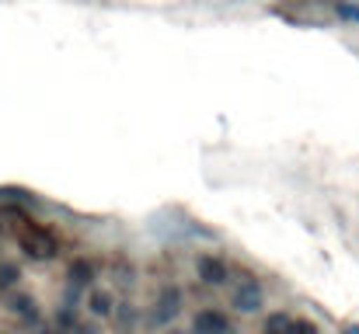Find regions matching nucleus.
I'll use <instances>...</instances> for the list:
<instances>
[{"label": "nucleus", "mask_w": 359, "mask_h": 334, "mask_svg": "<svg viewBox=\"0 0 359 334\" xmlns=\"http://www.w3.org/2000/svg\"><path fill=\"white\" fill-rule=\"evenodd\" d=\"M182 314H185V289H182L178 282H164V286L154 293V300H150L143 321H147L150 331H171Z\"/></svg>", "instance_id": "f257e3e1"}, {"label": "nucleus", "mask_w": 359, "mask_h": 334, "mask_svg": "<svg viewBox=\"0 0 359 334\" xmlns=\"http://www.w3.org/2000/svg\"><path fill=\"white\" fill-rule=\"evenodd\" d=\"M231 310L241 314V317H255V314L265 310V286H262L258 275L244 272L238 282L231 286Z\"/></svg>", "instance_id": "f03ea898"}, {"label": "nucleus", "mask_w": 359, "mask_h": 334, "mask_svg": "<svg viewBox=\"0 0 359 334\" xmlns=\"http://www.w3.org/2000/svg\"><path fill=\"white\" fill-rule=\"evenodd\" d=\"M196 279H199L203 286H210V289H224L234 275H231V265H227L224 254L203 251V254L196 258Z\"/></svg>", "instance_id": "7ed1b4c3"}, {"label": "nucleus", "mask_w": 359, "mask_h": 334, "mask_svg": "<svg viewBox=\"0 0 359 334\" xmlns=\"http://www.w3.org/2000/svg\"><path fill=\"white\" fill-rule=\"evenodd\" d=\"M192 334H234V321L224 307H199L192 314Z\"/></svg>", "instance_id": "20e7f679"}, {"label": "nucleus", "mask_w": 359, "mask_h": 334, "mask_svg": "<svg viewBox=\"0 0 359 334\" xmlns=\"http://www.w3.org/2000/svg\"><path fill=\"white\" fill-rule=\"evenodd\" d=\"M7 314H11L21 328H39V324H42V307H39V300H35L32 293H21V289L7 293Z\"/></svg>", "instance_id": "39448f33"}, {"label": "nucleus", "mask_w": 359, "mask_h": 334, "mask_svg": "<svg viewBox=\"0 0 359 334\" xmlns=\"http://www.w3.org/2000/svg\"><path fill=\"white\" fill-rule=\"evenodd\" d=\"M95 279H98V261H95V258L77 254V258L67 265V286H70V289L84 293V289H91V286H95Z\"/></svg>", "instance_id": "423d86ee"}, {"label": "nucleus", "mask_w": 359, "mask_h": 334, "mask_svg": "<svg viewBox=\"0 0 359 334\" xmlns=\"http://www.w3.org/2000/svg\"><path fill=\"white\" fill-rule=\"evenodd\" d=\"M116 293L109 286H91L88 296H84V307H88V317L91 321H112V310H116Z\"/></svg>", "instance_id": "0eeeda50"}, {"label": "nucleus", "mask_w": 359, "mask_h": 334, "mask_svg": "<svg viewBox=\"0 0 359 334\" xmlns=\"http://www.w3.org/2000/svg\"><path fill=\"white\" fill-rule=\"evenodd\" d=\"M112 321L119 324L122 331H129L133 334V328L140 324V310L129 303V300H116V310H112Z\"/></svg>", "instance_id": "6e6552de"}, {"label": "nucleus", "mask_w": 359, "mask_h": 334, "mask_svg": "<svg viewBox=\"0 0 359 334\" xmlns=\"http://www.w3.org/2000/svg\"><path fill=\"white\" fill-rule=\"evenodd\" d=\"M21 279H25V272L18 261H0V293H14L21 286Z\"/></svg>", "instance_id": "1a4fd4ad"}, {"label": "nucleus", "mask_w": 359, "mask_h": 334, "mask_svg": "<svg viewBox=\"0 0 359 334\" xmlns=\"http://www.w3.org/2000/svg\"><path fill=\"white\" fill-rule=\"evenodd\" d=\"M290 310H272L265 321H262V334H286V328H290Z\"/></svg>", "instance_id": "9d476101"}, {"label": "nucleus", "mask_w": 359, "mask_h": 334, "mask_svg": "<svg viewBox=\"0 0 359 334\" xmlns=\"http://www.w3.org/2000/svg\"><path fill=\"white\" fill-rule=\"evenodd\" d=\"M286 334H321V328L311 321V317H290V328Z\"/></svg>", "instance_id": "9b49d317"}, {"label": "nucleus", "mask_w": 359, "mask_h": 334, "mask_svg": "<svg viewBox=\"0 0 359 334\" xmlns=\"http://www.w3.org/2000/svg\"><path fill=\"white\" fill-rule=\"evenodd\" d=\"M335 14L342 18V21H349V25H359V4L353 0H335Z\"/></svg>", "instance_id": "f8f14e48"}, {"label": "nucleus", "mask_w": 359, "mask_h": 334, "mask_svg": "<svg viewBox=\"0 0 359 334\" xmlns=\"http://www.w3.org/2000/svg\"><path fill=\"white\" fill-rule=\"evenodd\" d=\"M133 275H136V272H133V265H126V258H116V261H112V279H116V282L133 286Z\"/></svg>", "instance_id": "ddd939ff"}, {"label": "nucleus", "mask_w": 359, "mask_h": 334, "mask_svg": "<svg viewBox=\"0 0 359 334\" xmlns=\"http://www.w3.org/2000/svg\"><path fill=\"white\" fill-rule=\"evenodd\" d=\"M342 334H359V324H346V328H342Z\"/></svg>", "instance_id": "4468645a"}, {"label": "nucleus", "mask_w": 359, "mask_h": 334, "mask_svg": "<svg viewBox=\"0 0 359 334\" xmlns=\"http://www.w3.org/2000/svg\"><path fill=\"white\" fill-rule=\"evenodd\" d=\"M171 334H192V331H171Z\"/></svg>", "instance_id": "2eb2a0df"}, {"label": "nucleus", "mask_w": 359, "mask_h": 334, "mask_svg": "<svg viewBox=\"0 0 359 334\" xmlns=\"http://www.w3.org/2000/svg\"><path fill=\"white\" fill-rule=\"evenodd\" d=\"M0 334H7V331H0Z\"/></svg>", "instance_id": "dca6fc26"}]
</instances>
